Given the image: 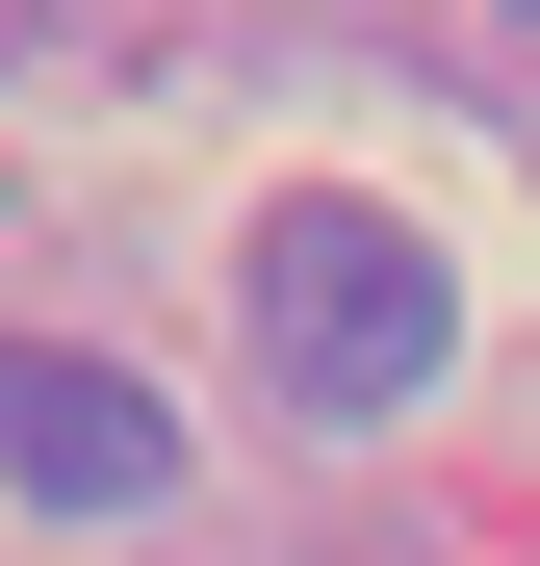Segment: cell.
Instances as JSON below:
<instances>
[{
  "label": "cell",
  "mask_w": 540,
  "mask_h": 566,
  "mask_svg": "<svg viewBox=\"0 0 540 566\" xmlns=\"http://www.w3.org/2000/svg\"><path fill=\"white\" fill-rule=\"evenodd\" d=\"M437 360H464V283H437V232H412V207H360V180L257 207V387H284L309 438L437 412Z\"/></svg>",
  "instance_id": "cell-1"
},
{
  "label": "cell",
  "mask_w": 540,
  "mask_h": 566,
  "mask_svg": "<svg viewBox=\"0 0 540 566\" xmlns=\"http://www.w3.org/2000/svg\"><path fill=\"white\" fill-rule=\"evenodd\" d=\"M0 490L27 515H155L180 490V412L129 387V360H77V335H0Z\"/></svg>",
  "instance_id": "cell-2"
}]
</instances>
